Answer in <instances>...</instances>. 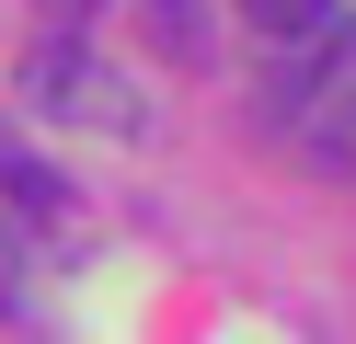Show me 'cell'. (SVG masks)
Masks as SVG:
<instances>
[{
	"label": "cell",
	"mask_w": 356,
	"mask_h": 344,
	"mask_svg": "<svg viewBox=\"0 0 356 344\" xmlns=\"http://www.w3.org/2000/svg\"><path fill=\"white\" fill-rule=\"evenodd\" d=\"M149 35H161L172 58H207V23H195V0H149Z\"/></svg>",
	"instance_id": "obj_5"
},
{
	"label": "cell",
	"mask_w": 356,
	"mask_h": 344,
	"mask_svg": "<svg viewBox=\"0 0 356 344\" xmlns=\"http://www.w3.org/2000/svg\"><path fill=\"white\" fill-rule=\"evenodd\" d=\"M299 104H310V115H333V126L356 138V23H345V35H333V58H322V69H310V81H299Z\"/></svg>",
	"instance_id": "obj_2"
},
{
	"label": "cell",
	"mask_w": 356,
	"mask_h": 344,
	"mask_svg": "<svg viewBox=\"0 0 356 344\" xmlns=\"http://www.w3.org/2000/svg\"><path fill=\"white\" fill-rule=\"evenodd\" d=\"M0 195H24V218H58V206H70V183H58L47 161L12 138V126H0Z\"/></svg>",
	"instance_id": "obj_3"
},
{
	"label": "cell",
	"mask_w": 356,
	"mask_h": 344,
	"mask_svg": "<svg viewBox=\"0 0 356 344\" xmlns=\"http://www.w3.org/2000/svg\"><path fill=\"white\" fill-rule=\"evenodd\" d=\"M24 310V241H12V218H0V321Z\"/></svg>",
	"instance_id": "obj_6"
},
{
	"label": "cell",
	"mask_w": 356,
	"mask_h": 344,
	"mask_svg": "<svg viewBox=\"0 0 356 344\" xmlns=\"http://www.w3.org/2000/svg\"><path fill=\"white\" fill-rule=\"evenodd\" d=\"M241 12H253V23H264L276 46H299V35H322V23L345 12V0H241Z\"/></svg>",
	"instance_id": "obj_4"
},
{
	"label": "cell",
	"mask_w": 356,
	"mask_h": 344,
	"mask_svg": "<svg viewBox=\"0 0 356 344\" xmlns=\"http://www.w3.org/2000/svg\"><path fill=\"white\" fill-rule=\"evenodd\" d=\"M35 12H47V23H92L104 0H35Z\"/></svg>",
	"instance_id": "obj_7"
},
{
	"label": "cell",
	"mask_w": 356,
	"mask_h": 344,
	"mask_svg": "<svg viewBox=\"0 0 356 344\" xmlns=\"http://www.w3.org/2000/svg\"><path fill=\"white\" fill-rule=\"evenodd\" d=\"M24 104L70 115V126H104V138H138V126H149V115H138V92H127L115 69H92L81 46H35V69H24Z\"/></svg>",
	"instance_id": "obj_1"
}]
</instances>
